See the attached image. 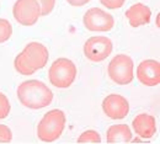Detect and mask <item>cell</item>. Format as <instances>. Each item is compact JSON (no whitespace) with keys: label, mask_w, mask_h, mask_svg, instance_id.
Listing matches in <instances>:
<instances>
[{"label":"cell","mask_w":160,"mask_h":144,"mask_svg":"<svg viewBox=\"0 0 160 144\" xmlns=\"http://www.w3.org/2000/svg\"><path fill=\"white\" fill-rule=\"evenodd\" d=\"M84 26L89 31H100V32H108L113 28L115 20L113 16L102 9L99 7H92L88 10L84 15Z\"/></svg>","instance_id":"obj_8"},{"label":"cell","mask_w":160,"mask_h":144,"mask_svg":"<svg viewBox=\"0 0 160 144\" xmlns=\"http://www.w3.org/2000/svg\"><path fill=\"white\" fill-rule=\"evenodd\" d=\"M132 126H133V129H134L136 134L140 138H144V139L152 138L157 132L155 118L152 115H148V113L138 115L133 120Z\"/></svg>","instance_id":"obj_11"},{"label":"cell","mask_w":160,"mask_h":144,"mask_svg":"<svg viewBox=\"0 0 160 144\" xmlns=\"http://www.w3.org/2000/svg\"><path fill=\"white\" fill-rule=\"evenodd\" d=\"M14 19L22 26H33L41 16L40 4L36 0H18L12 9Z\"/></svg>","instance_id":"obj_7"},{"label":"cell","mask_w":160,"mask_h":144,"mask_svg":"<svg viewBox=\"0 0 160 144\" xmlns=\"http://www.w3.org/2000/svg\"><path fill=\"white\" fill-rule=\"evenodd\" d=\"M20 102L31 110H40L48 106L53 100L52 90L40 80H27L18 87Z\"/></svg>","instance_id":"obj_2"},{"label":"cell","mask_w":160,"mask_h":144,"mask_svg":"<svg viewBox=\"0 0 160 144\" xmlns=\"http://www.w3.org/2000/svg\"><path fill=\"white\" fill-rule=\"evenodd\" d=\"M126 17L128 19V22L132 27H140L143 25L149 23L152 11L147 5L137 2L126 11Z\"/></svg>","instance_id":"obj_12"},{"label":"cell","mask_w":160,"mask_h":144,"mask_svg":"<svg viewBox=\"0 0 160 144\" xmlns=\"http://www.w3.org/2000/svg\"><path fill=\"white\" fill-rule=\"evenodd\" d=\"M107 73L110 79L118 85L132 82L134 78L133 59L127 54H117L108 64Z\"/></svg>","instance_id":"obj_5"},{"label":"cell","mask_w":160,"mask_h":144,"mask_svg":"<svg viewBox=\"0 0 160 144\" xmlns=\"http://www.w3.org/2000/svg\"><path fill=\"white\" fill-rule=\"evenodd\" d=\"M113 49L112 41L105 36L90 37L84 44V54L91 62H102L105 61Z\"/></svg>","instance_id":"obj_6"},{"label":"cell","mask_w":160,"mask_h":144,"mask_svg":"<svg viewBox=\"0 0 160 144\" xmlns=\"http://www.w3.org/2000/svg\"><path fill=\"white\" fill-rule=\"evenodd\" d=\"M12 35V26L5 19H0V43L6 42Z\"/></svg>","instance_id":"obj_15"},{"label":"cell","mask_w":160,"mask_h":144,"mask_svg":"<svg viewBox=\"0 0 160 144\" xmlns=\"http://www.w3.org/2000/svg\"><path fill=\"white\" fill-rule=\"evenodd\" d=\"M100 1L107 9H120L123 6L126 0H100Z\"/></svg>","instance_id":"obj_19"},{"label":"cell","mask_w":160,"mask_h":144,"mask_svg":"<svg viewBox=\"0 0 160 144\" xmlns=\"http://www.w3.org/2000/svg\"><path fill=\"white\" fill-rule=\"evenodd\" d=\"M107 143H129L132 141V132L127 124H115L107 129Z\"/></svg>","instance_id":"obj_13"},{"label":"cell","mask_w":160,"mask_h":144,"mask_svg":"<svg viewBox=\"0 0 160 144\" xmlns=\"http://www.w3.org/2000/svg\"><path fill=\"white\" fill-rule=\"evenodd\" d=\"M137 79L145 86H157L160 82V64L158 61L147 59L137 67Z\"/></svg>","instance_id":"obj_10"},{"label":"cell","mask_w":160,"mask_h":144,"mask_svg":"<svg viewBox=\"0 0 160 144\" xmlns=\"http://www.w3.org/2000/svg\"><path fill=\"white\" fill-rule=\"evenodd\" d=\"M48 58L49 53L46 46L38 42H31L15 58L14 67L16 72L22 75H32L37 70L46 67Z\"/></svg>","instance_id":"obj_1"},{"label":"cell","mask_w":160,"mask_h":144,"mask_svg":"<svg viewBox=\"0 0 160 144\" xmlns=\"http://www.w3.org/2000/svg\"><path fill=\"white\" fill-rule=\"evenodd\" d=\"M72 6H77V7H79V6H84V5H86L90 0H67Z\"/></svg>","instance_id":"obj_20"},{"label":"cell","mask_w":160,"mask_h":144,"mask_svg":"<svg viewBox=\"0 0 160 144\" xmlns=\"http://www.w3.org/2000/svg\"><path fill=\"white\" fill-rule=\"evenodd\" d=\"M101 137L96 131H86L81 133L78 138V143H100Z\"/></svg>","instance_id":"obj_14"},{"label":"cell","mask_w":160,"mask_h":144,"mask_svg":"<svg viewBox=\"0 0 160 144\" xmlns=\"http://www.w3.org/2000/svg\"><path fill=\"white\" fill-rule=\"evenodd\" d=\"M12 139V133L10 128L5 124H0V143H9Z\"/></svg>","instance_id":"obj_18"},{"label":"cell","mask_w":160,"mask_h":144,"mask_svg":"<svg viewBox=\"0 0 160 144\" xmlns=\"http://www.w3.org/2000/svg\"><path fill=\"white\" fill-rule=\"evenodd\" d=\"M65 115L62 110H51L40 121L37 127V136L40 141L51 143L59 138L65 127Z\"/></svg>","instance_id":"obj_3"},{"label":"cell","mask_w":160,"mask_h":144,"mask_svg":"<svg viewBox=\"0 0 160 144\" xmlns=\"http://www.w3.org/2000/svg\"><path fill=\"white\" fill-rule=\"evenodd\" d=\"M102 110L111 120H122L129 112V103L126 97L118 94H111L102 101Z\"/></svg>","instance_id":"obj_9"},{"label":"cell","mask_w":160,"mask_h":144,"mask_svg":"<svg viewBox=\"0 0 160 144\" xmlns=\"http://www.w3.org/2000/svg\"><path fill=\"white\" fill-rule=\"evenodd\" d=\"M77 74H78V70L74 63L67 58H59L54 61L51 65L48 72V78L53 86L59 89H65V87H69L75 82Z\"/></svg>","instance_id":"obj_4"},{"label":"cell","mask_w":160,"mask_h":144,"mask_svg":"<svg viewBox=\"0 0 160 144\" xmlns=\"http://www.w3.org/2000/svg\"><path fill=\"white\" fill-rule=\"evenodd\" d=\"M40 4L41 16H46L51 14L56 6V0H36Z\"/></svg>","instance_id":"obj_16"},{"label":"cell","mask_w":160,"mask_h":144,"mask_svg":"<svg viewBox=\"0 0 160 144\" xmlns=\"http://www.w3.org/2000/svg\"><path fill=\"white\" fill-rule=\"evenodd\" d=\"M9 113H10V102L8 97L2 92H0V120L6 118Z\"/></svg>","instance_id":"obj_17"}]
</instances>
